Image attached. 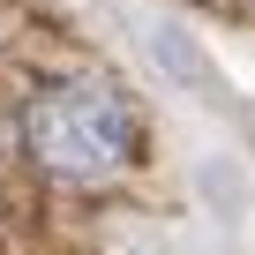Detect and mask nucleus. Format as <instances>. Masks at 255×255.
Segmentation results:
<instances>
[{
    "label": "nucleus",
    "instance_id": "obj_1",
    "mask_svg": "<svg viewBox=\"0 0 255 255\" xmlns=\"http://www.w3.org/2000/svg\"><path fill=\"white\" fill-rule=\"evenodd\" d=\"M143 113L113 75H53L23 98V158L60 188H98L128 173Z\"/></svg>",
    "mask_w": 255,
    "mask_h": 255
}]
</instances>
